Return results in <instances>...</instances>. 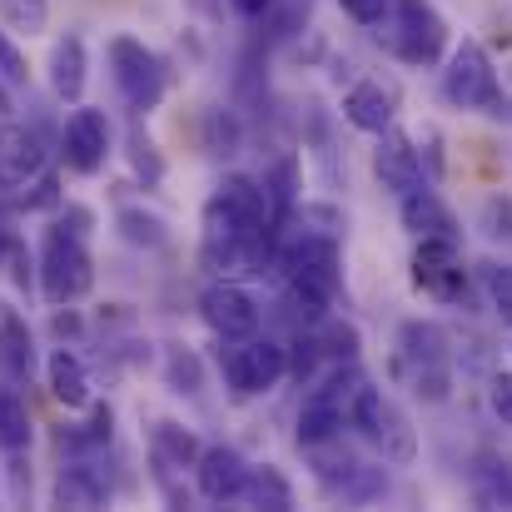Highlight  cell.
Returning <instances> with one entry per match:
<instances>
[{"label": "cell", "instance_id": "13", "mask_svg": "<svg viewBox=\"0 0 512 512\" xmlns=\"http://www.w3.org/2000/svg\"><path fill=\"white\" fill-rule=\"evenodd\" d=\"M194 473H199V498H204V503H234V498L244 493L249 463H244L234 448L214 443V448H199Z\"/></svg>", "mask_w": 512, "mask_h": 512}, {"label": "cell", "instance_id": "32", "mask_svg": "<svg viewBox=\"0 0 512 512\" xmlns=\"http://www.w3.org/2000/svg\"><path fill=\"white\" fill-rule=\"evenodd\" d=\"M10 249H15V239H10V234H5V229H0V259H5V254H10Z\"/></svg>", "mask_w": 512, "mask_h": 512}, {"label": "cell", "instance_id": "9", "mask_svg": "<svg viewBox=\"0 0 512 512\" xmlns=\"http://www.w3.org/2000/svg\"><path fill=\"white\" fill-rule=\"evenodd\" d=\"M398 55L408 65H438L443 45H448V25L438 20V10L428 0H398Z\"/></svg>", "mask_w": 512, "mask_h": 512}, {"label": "cell", "instance_id": "8", "mask_svg": "<svg viewBox=\"0 0 512 512\" xmlns=\"http://www.w3.org/2000/svg\"><path fill=\"white\" fill-rule=\"evenodd\" d=\"M199 314H204V324L219 339H249V334H259V304L239 284H209L199 294Z\"/></svg>", "mask_w": 512, "mask_h": 512}, {"label": "cell", "instance_id": "7", "mask_svg": "<svg viewBox=\"0 0 512 512\" xmlns=\"http://www.w3.org/2000/svg\"><path fill=\"white\" fill-rule=\"evenodd\" d=\"M413 284L443 304L463 299L468 279H463V259H458V239H423L413 254Z\"/></svg>", "mask_w": 512, "mask_h": 512}, {"label": "cell", "instance_id": "30", "mask_svg": "<svg viewBox=\"0 0 512 512\" xmlns=\"http://www.w3.org/2000/svg\"><path fill=\"white\" fill-rule=\"evenodd\" d=\"M0 75H5V80H25V60H20V50L5 40V30H0Z\"/></svg>", "mask_w": 512, "mask_h": 512}, {"label": "cell", "instance_id": "10", "mask_svg": "<svg viewBox=\"0 0 512 512\" xmlns=\"http://www.w3.org/2000/svg\"><path fill=\"white\" fill-rule=\"evenodd\" d=\"M443 329L433 324H403V363L413 368V383L418 393L428 388V398H443L448 393V373H443Z\"/></svg>", "mask_w": 512, "mask_h": 512}, {"label": "cell", "instance_id": "3", "mask_svg": "<svg viewBox=\"0 0 512 512\" xmlns=\"http://www.w3.org/2000/svg\"><path fill=\"white\" fill-rule=\"evenodd\" d=\"M348 423L388 458V463H408L413 453H418V443H413V428H408V418L378 393V388H353V398H348Z\"/></svg>", "mask_w": 512, "mask_h": 512}, {"label": "cell", "instance_id": "29", "mask_svg": "<svg viewBox=\"0 0 512 512\" xmlns=\"http://www.w3.org/2000/svg\"><path fill=\"white\" fill-rule=\"evenodd\" d=\"M339 5L358 20V25H378V20L388 15V0H339Z\"/></svg>", "mask_w": 512, "mask_h": 512}, {"label": "cell", "instance_id": "14", "mask_svg": "<svg viewBox=\"0 0 512 512\" xmlns=\"http://www.w3.org/2000/svg\"><path fill=\"white\" fill-rule=\"evenodd\" d=\"M373 170H378V179H383L393 194H408V189L423 184V160H418L413 140L398 135L393 125L383 130V145H378V155H373Z\"/></svg>", "mask_w": 512, "mask_h": 512}, {"label": "cell", "instance_id": "12", "mask_svg": "<svg viewBox=\"0 0 512 512\" xmlns=\"http://www.w3.org/2000/svg\"><path fill=\"white\" fill-rule=\"evenodd\" d=\"M40 174H45V140H40V130L5 125L0 130V189H25Z\"/></svg>", "mask_w": 512, "mask_h": 512}, {"label": "cell", "instance_id": "22", "mask_svg": "<svg viewBox=\"0 0 512 512\" xmlns=\"http://www.w3.org/2000/svg\"><path fill=\"white\" fill-rule=\"evenodd\" d=\"M150 453H155V468H194L199 443H194V433H184L179 423H160V428L150 433Z\"/></svg>", "mask_w": 512, "mask_h": 512}, {"label": "cell", "instance_id": "31", "mask_svg": "<svg viewBox=\"0 0 512 512\" xmlns=\"http://www.w3.org/2000/svg\"><path fill=\"white\" fill-rule=\"evenodd\" d=\"M229 5H234L244 20H264V15L274 10V0H229Z\"/></svg>", "mask_w": 512, "mask_h": 512}, {"label": "cell", "instance_id": "6", "mask_svg": "<svg viewBox=\"0 0 512 512\" xmlns=\"http://www.w3.org/2000/svg\"><path fill=\"white\" fill-rule=\"evenodd\" d=\"M443 95L458 105V110H488L498 100V75H493V60L478 40H463L443 70Z\"/></svg>", "mask_w": 512, "mask_h": 512}, {"label": "cell", "instance_id": "15", "mask_svg": "<svg viewBox=\"0 0 512 512\" xmlns=\"http://www.w3.org/2000/svg\"><path fill=\"white\" fill-rule=\"evenodd\" d=\"M35 373V339L20 314L0 309V378L5 383H30Z\"/></svg>", "mask_w": 512, "mask_h": 512}, {"label": "cell", "instance_id": "2", "mask_svg": "<svg viewBox=\"0 0 512 512\" xmlns=\"http://www.w3.org/2000/svg\"><path fill=\"white\" fill-rule=\"evenodd\" d=\"M284 269H289V289L294 299L304 304L309 319H324V309L339 299V244L329 234H304L289 254H284Z\"/></svg>", "mask_w": 512, "mask_h": 512}, {"label": "cell", "instance_id": "27", "mask_svg": "<svg viewBox=\"0 0 512 512\" xmlns=\"http://www.w3.org/2000/svg\"><path fill=\"white\" fill-rule=\"evenodd\" d=\"M319 348L334 353V358H353V353H358V334H353L348 324H329V334L319 339Z\"/></svg>", "mask_w": 512, "mask_h": 512}, {"label": "cell", "instance_id": "5", "mask_svg": "<svg viewBox=\"0 0 512 512\" xmlns=\"http://www.w3.org/2000/svg\"><path fill=\"white\" fill-rule=\"evenodd\" d=\"M284 373H289V348L274 339H254L249 334L239 348H229V358H224V378H229V388L239 398L269 393Z\"/></svg>", "mask_w": 512, "mask_h": 512}, {"label": "cell", "instance_id": "28", "mask_svg": "<svg viewBox=\"0 0 512 512\" xmlns=\"http://www.w3.org/2000/svg\"><path fill=\"white\" fill-rule=\"evenodd\" d=\"M488 403H493V413L503 418L512 428V373H498L493 378V388H488Z\"/></svg>", "mask_w": 512, "mask_h": 512}, {"label": "cell", "instance_id": "16", "mask_svg": "<svg viewBox=\"0 0 512 512\" xmlns=\"http://www.w3.org/2000/svg\"><path fill=\"white\" fill-rule=\"evenodd\" d=\"M403 224L418 234V239H458V219L443 209V199L433 189H408L403 194Z\"/></svg>", "mask_w": 512, "mask_h": 512}, {"label": "cell", "instance_id": "21", "mask_svg": "<svg viewBox=\"0 0 512 512\" xmlns=\"http://www.w3.org/2000/svg\"><path fill=\"white\" fill-rule=\"evenodd\" d=\"M0 448L5 453H25L30 448V408L15 393V383L0 378Z\"/></svg>", "mask_w": 512, "mask_h": 512}, {"label": "cell", "instance_id": "23", "mask_svg": "<svg viewBox=\"0 0 512 512\" xmlns=\"http://www.w3.org/2000/svg\"><path fill=\"white\" fill-rule=\"evenodd\" d=\"M110 498L105 478H95L90 468H65L60 483H55V503L60 508H100Z\"/></svg>", "mask_w": 512, "mask_h": 512}, {"label": "cell", "instance_id": "18", "mask_svg": "<svg viewBox=\"0 0 512 512\" xmlns=\"http://www.w3.org/2000/svg\"><path fill=\"white\" fill-rule=\"evenodd\" d=\"M45 378H50L55 403H65V408H85V403H90V378H85V363H80L70 348H55V353H50Z\"/></svg>", "mask_w": 512, "mask_h": 512}, {"label": "cell", "instance_id": "4", "mask_svg": "<svg viewBox=\"0 0 512 512\" xmlns=\"http://www.w3.org/2000/svg\"><path fill=\"white\" fill-rule=\"evenodd\" d=\"M110 70H115V85H120V95H125L130 110L150 115L165 100V65H160L155 50H145V40L115 35L110 40Z\"/></svg>", "mask_w": 512, "mask_h": 512}, {"label": "cell", "instance_id": "25", "mask_svg": "<svg viewBox=\"0 0 512 512\" xmlns=\"http://www.w3.org/2000/svg\"><path fill=\"white\" fill-rule=\"evenodd\" d=\"M488 289H493V309H498V319L512 324V264H493V269H488Z\"/></svg>", "mask_w": 512, "mask_h": 512}, {"label": "cell", "instance_id": "1", "mask_svg": "<svg viewBox=\"0 0 512 512\" xmlns=\"http://www.w3.org/2000/svg\"><path fill=\"white\" fill-rule=\"evenodd\" d=\"M70 219L80 224L85 214H70ZM75 224L60 219L45 234V249H40V289H45L50 304H75L95 284V259L85 249V229H75Z\"/></svg>", "mask_w": 512, "mask_h": 512}, {"label": "cell", "instance_id": "26", "mask_svg": "<svg viewBox=\"0 0 512 512\" xmlns=\"http://www.w3.org/2000/svg\"><path fill=\"white\" fill-rule=\"evenodd\" d=\"M130 155H135V170L145 174L150 184L160 179L165 165H160V155H155V145H150V135H145V130H135V135H130Z\"/></svg>", "mask_w": 512, "mask_h": 512}, {"label": "cell", "instance_id": "20", "mask_svg": "<svg viewBox=\"0 0 512 512\" xmlns=\"http://www.w3.org/2000/svg\"><path fill=\"white\" fill-rule=\"evenodd\" d=\"M239 498H249V508H269V512L294 508V488H289V478H284L279 468H249Z\"/></svg>", "mask_w": 512, "mask_h": 512}, {"label": "cell", "instance_id": "19", "mask_svg": "<svg viewBox=\"0 0 512 512\" xmlns=\"http://www.w3.org/2000/svg\"><path fill=\"white\" fill-rule=\"evenodd\" d=\"M50 85H55L60 100L80 105V95H85V45H80V35H65L55 45V55H50Z\"/></svg>", "mask_w": 512, "mask_h": 512}, {"label": "cell", "instance_id": "11", "mask_svg": "<svg viewBox=\"0 0 512 512\" xmlns=\"http://www.w3.org/2000/svg\"><path fill=\"white\" fill-rule=\"evenodd\" d=\"M110 155V120L100 110H75L65 120V165L75 174H95Z\"/></svg>", "mask_w": 512, "mask_h": 512}, {"label": "cell", "instance_id": "17", "mask_svg": "<svg viewBox=\"0 0 512 512\" xmlns=\"http://www.w3.org/2000/svg\"><path fill=\"white\" fill-rule=\"evenodd\" d=\"M343 115H348V125H353V130L383 135V130L393 125V95H388L383 85L363 80V85H353V90L343 95Z\"/></svg>", "mask_w": 512, "mask_h": 512}, {"label": "cell", "instance_id": "24", "mask_svg": "<svg viewBox=\"0 0 512 512\" xmlns=\"http://www.w3.org/2000/svg\"><path fill=\"white\" fill-rule=\"evenodd\" d=\"M120 229H125L130 244H145V249H160L165 244V224L155 214H145V209H125L120 214Z\"/></svg>", "mask_w": 512, "mask_h": 512}]
</instances>
